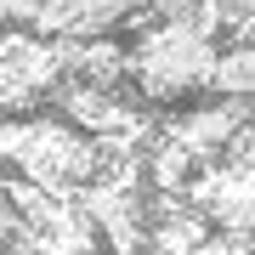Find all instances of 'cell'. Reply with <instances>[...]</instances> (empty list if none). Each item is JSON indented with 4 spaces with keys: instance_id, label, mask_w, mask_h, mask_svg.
I'll return each mask as SVG.
<instances>
[{
    "instance_id": "6da1fadb",
    "label": "cell",
    "mask_w": 255,
    "mask_h": 255,
    "mask_svg": "<svg viewBox=\"0 0 255 255\" xmlns=\"http://www.w3.org/2000/svg\"><path fill=\"white\" fill-rule=\"evenodd\" d=\"M63 85V46L40 34H11L6 40V102L23 108L28 97H46Z\"/></svg>"
},
{
    "instance_id": "7a4b0ae2",
    "label": "cell",
    "mask_w": 255,
    "mask_h": 255,
    "mask_svg": "<svg viewBox=\"0 0 255 255\" xmlns=\"http://www.w3.org/2000/svg\"><path fill=\"white\" fill-rule=\"evenodd\" d=\"M210 91H221L233 102H255V40H238L233 51H221V68H216Z\"/></svg>"
}]
</instances>
